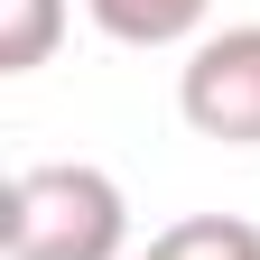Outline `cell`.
<instances>
[{
	"label": "cell",
	"mask_w": 260,
	"mask_h": 260,
	"mask_svg": "<svg viewBox=\"0 0 260 260\" xmlns=\"http://www.w3.org/2000/svg\"><path fill=\"white\" fill-rule=\"evenodd\" d=\"M121 242H130V205L84 158L19 168L0 195V251L10 260H121Z\"/></svg>",
	"instance_id": "obj_1"
},
{
	"label": "cell",
	"mask_w": 260,
	"mask_h": 260,
	"mask_svg": "<svg viewBox=\"0 0 260 260\" xmlns=\"http://www.w3.org/2000/svg\"><path fill=\"white\" fill-rule=\"evenodd\" d=\"M140 260H260V223H242V214H186Z\"/></svg>",
	"instance_id": "obj_4"
},
{
	"label": "cell",
	"mask_w": 260,
	"mask_h": 260,
	"mask_svg": "<svg viewBox=\"0 0 260 260\" xmlns=\"http://www.w3.org/2000/svg\"><path fill=\"white\" fill-rule=\"evenodd\" d=\"M65 38V0H0V75H38Z\"/></svg>",
	"instance_id": "obj_5"
},
{
	"label": "cell",
	"mask_w": 260,
	"mask_h": 260,
	"mask_svg": "<svg viewBox=\"0 0 260 260\" xmlns=\"http://www.w3.org/2000/svg\"><path fill=\"white\" fill-rule=\"evenodd\" d=\"M84 10L112 47H186L214 0H84Z\"/></svg>",
	"instance_id": "obj_3"
},
{
	"label": "cell",
	"mask_w": 260,
	"mask_h": 260,
	"mask_svg": "<svg viewBox=\"0 0 260 260\" xmlns=\"http://www.w3.org/2000/svg\"><path fill=\"white\" fill-rule=\"evenodd\" d=\"M177 112H186V130H195V140L260 149V19L214 28V38H195V47H186Z\"/></svg>",
	"instance_id": "obj_2"
}]
</instances>
